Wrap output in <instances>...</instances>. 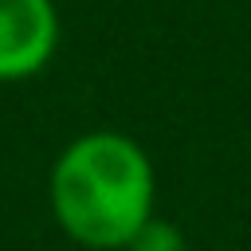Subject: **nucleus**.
<instances>
[{
  "label": "nucleus",
  "instance_id": "f257e3e1",
  "mask_svg": "<svg viewBox=\"0 0 251 251\" xmlns=\"http://www.w3.org/2000/svg\"><path fill=\"white\" fill-rule=\"evenodd\" d=\"M47 204L71 243L86 251H126L129 239L157 216L153 161L129 133H78L51 165Z\"/></svg>",
  "mask_w": 251,
  "mask_h": 251
},
{
  "label": "nucleus",
  "instance_id": "f03ea898",
  "mask_svg": "<svg viewBox=\"0 0 251 251\" xmlns=\"http://www.w3.org/2000/svg\"><path fill=\"white\" fill-rule=\"evenodd\" d=\"M59 47L55 0H0V82L39 75Z\"/></svg>",
  "mask_w": 251,
  "mask_h": 251
},
{
  "label": "nucleus",
  "instance_id": "7ed1b4c3",
  "mask_svg": "<svg viewBox=\"0 0 251 251\" xmlns=\"http://www.w3.org/2000/svg\"><path fill=\"white\" fill-rule=\"evenodd\" d=\"M126 251H188V243H184V231H180L176 224L153 216V220L129 239Z\"/></svg>",
  "mask_w": 251,
  "mask_h": 251
}]
</instances>
